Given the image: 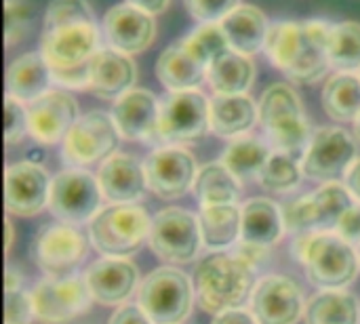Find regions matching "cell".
Instances as JSON below:
<instances>
[{
  "instance_id": "cell-1",
  "label": "cell",
  "mask_w": 360,
  "mask_h": 324,
  "mask_svg": "<svg viewBox=\"0 0 360 324\" xmlns=\"http://www.w3.org/2000/svg\"><path fill=\"white\" fill-rule=\"evenodd\" d=\"M40 51L51 72H68L91 63L99 51V30L89 0L49 2Z\"/></svg>"
},
{
  "instance_id": "cell-2",
  "label": "cell",
  "mask_w": 360,
  "mask_h": 324,
  "mask_svg": "<svg viewBox=\"0 0 360 324\" xmlns=\"http://www.w3.org/2000/svg\"><path fill=\"white\" fill-rule=\"evenodd\" d=\"M333 23L323 19L276 21L268 30L266 55L293 82L312 84L331 67L329 36Z\"/></svg>"
},
{
  "instance_id": "cell-3",
  "label": "cell",
  "mask_w": 360,
  "mask_h": 324,
  "mask_svg": "<svg viewBox=\"0 0 360 324\" xmlns=\"http://www.w3.org/2000/svg\"><path fill=\"white\" fill-rule=\"evenodd\" d=\"M255 270L230 253H213L196 266L194 293L209 314L243 308L255 291Z\"/></svg>"
},
{
  "instance_id": "cell-4",
  "label": "cell",
  "mask_w": 360,
  "mask_h": 324,
  "mask_svg": "<svg viewBox=\"0 0 360 324\" xmlns=\"http://www.w3.org/2000/svg\"><path fill=\"white\" fill-rule=\"evenodd\" d=\"M295 255L321 291H340L354 283L360 270L359 251L333 232H306L295 240Z\"/></svg>"
},
{
  "instance_id": "cell-5",
  "label": "cell",
  "mask_w": 360,
  "mask_h": 324,
  "mask_svg": "<svg viewBox=\"0 0 360 324\" xmlns=\"http://www.w3.org/2000/svg\"><path fill=\"white\" fill-rule=\"evenodd\" d=\"M257 108L259 122L276 152H285L293 158L306 154L314 133H310L304 103L293 86L285 82L268 86Z\"/></svg>"
},
{
  "instance_id": "cell-6",
  "label": "cell",
  "mask_w": 360,
  "mask_h": 324,
  "mask_svg": "<svg viewBox=\"0 0 360 324\" xmlns=\"http://www.w3.org/2000/svg\"><path fill=\"white\" fill-rule=\"evenodd\" d=\"M152 219L139 205H110L89 228V240L103 257H129L150 240Z\"/></svg>"
},
{
  "instance_id": "cell-7",
  "label": "cell",
  "mask_w": 360,
  "mask_h": 324,
  "mask_svg": "<svg viewBox=\"0 0 360 324\" xmlns=\"http://www.w3.org/2000/svg\"><path fill=\"white\" fill-rule=\"evenodd\" d=\"M194 295V285L181 270L162 266L143 278L137 304L154 324H181L192 312Z\"/></svg>"
},
{
  "instance_id": "cell-8",
  "label": "cell",
  "mask_w": 360,
  "mask_h": 324,
  "mask_svg": "<svg viewBox=\"0 0 360 324\" xmlns=\"http://www.w3.org/2000/svg\"><path fill=\"white\" fill-rule=\"evenodd\" d=\"M354 207L350 190L338 181L323 183L312 194L283 207L287 232H331Z\"/></svg>"
},
{
  "instance_id": "cell-9",
  "label": "cell",
  "mask_w": 360,
  "mask_h": 324,
  "mask_svg": "<svg viewBox=\"0 0 360 324\" xmlns=\"http://www.w3.org/2000/svg\"><path fill=\"white\" fill-rule=\"evenodd\" d=\"M152 253L169 264H190L198 257L202 232L198 217L186 209L169 207L152 219L150 240Z\"/></svg>"
},
{
  "instance_id": "cell-10",
  "label": "cell",
  "mask_w": 360,
  "mask_h": 324,
  "mask_svg": "<svg viewBox=\"0 0 360 324\" xmlns=\"http://www.w3.org/2000/svg\"><path fill=\"white\" fill-rule=\"evenodd\" d=\"M101 196L95 175L82 169H65L53 177L49 209L61 223L80 226L93 221L101 211Z\"/></svg>"
},
{
  "instance_id": "cell-11",
  "label": "cell",
  "mask_w": 360,
  "mask_h": 324,
  "mask_svg": "<svg viewBox=\"0 0 360 324\" xmlns=\"http://www.w3.org/2000/svg\"><path fill=\"white\" fill-rule=\"evenodd\" d=\"M86 238L70 223L42 226L30 247V255L46 278H70L86 257Z\"/></svg>"
},
{
  "instance_id": "cell-12",
  "label": "cell",
  "mask_w": 360,
  "mask_h": 324,
  "mask_svg": "<svg viewBox=\"0 0 360 324\" xmlns=\"http://www.w3.org/2000/svg\"><path fill=\"white\" fill-rule=\"evenodd\" d=\"M118 139L120 133L116 129L112 114L93 110L80 116L76 124L70 129V133L61 141V156L74 169L101 162L116 154Z\"/></svg>"
},
{
  "instance_id": "cell-13",
  "label": "cell",
  "mask_w": 360,
  "mask_h": 324,
  "mask_svg": "<svg viewBox=\"0 0 360 324\" xmlns=\"http://www.w3.org/2000/svg\"><path fill=\"white\" fill-rule=\"evenodd\" d=\"M354 160L356 141L352 133L342 127H323L310 139L302 160V171L308 179L329 183L346 175Z\"/></svg>"
},
{
  "instance_id": "cell-14",
  "label": "cell",
  "mask_w": 360,
  "mask_h": 324,
  "mask_svg": "<svg viewBox=\"0 0 360 324\" xmlns=\"http://www.w3.org/2000/svg\"><path fill=\"white\" fill-rule=\"evenodd\" d=\"M34 318L42 324H68L91 308V293L84 278H44L30 293Z\"/></svg>"
},
{
  "instance_id": "cell-15",
  "label": "cell",
  "mask_w": 360,
  "mask_h": 324,
  "mask_svg": "<svg viewBox=\"0 0 360 324\" xmlns=\"http://www.w3.org/2000/svg\"><path fill=\"white\" fill-rule=\"evenodd\" d=\"M209 124V99L196 91L171 93L160 103L158 137L169 143H190L200 139Z\"/></svg>"
},
{
  "instance_id": "cell-16",
  "label": "cell",
  "mask_w": 360,
  "mask_h": 324,
  "mask_svg": "<svg viewBox=\"0 0 360 324\" xmlns=\"http://www.w3.org/2000/svg\"><path fill=\"white\" fill-rule=\"evenodd\" d=\"M148 190L162 200H173L194 190L196 158L181 145L156 148L143 162Z\"/></svg>"
},
{
  "instance_id": "cell-17",
  "label": "cell",
  "mask_w": 360,
  "mask_h": 324,
  "mask_svg": "<svg viewBox=\"0 0 360 324\" xmlns=\"http://www.w3.org/2000/svg\"><path fill=\"white\" fill-rule=\"evenodd\" d=\"M53 179L32 160H19L4 171V205L8 215L34 217L49 207Z\"/></svg>"
},
{
  "instance_id": "cell-18",
  "label": "cell",
  "mask_w": 360,
  "mask_h": 324,
  "mask_svg": "<svg viewBox=\"0 0 360 324\" xmlns=\"http://www.w3.org/2000/svg\"><path fill=\"white\" fill-rule=\"evenodd\" d=\"M251 312L259 324H297L306 316L302 289L283 274H270L255 285Z\"/></svg>"
},
{
  "instance_id": "cell-19",
  "label": "cell",
  "mask_w": 360,
  "mask_h": 324,
  "mask_svg": "<svg viewBox=\"0 0 360 324\" xmlns=\"http://www.w3.org/2000/svg\"><path fill=\"white\" fill-rule=\"evenodd\" d=\"M78 118V103L65 91L51 89L36 101L27 103L30 137L42 145L63 141Z\"/></svg>"
},
{
  "instance_id": "cell-20",
  "label": "cell",
  "mask_w": 360,
  "mask_h": 324,
  "mask_svg": "<svg viewBox=\"0 0 360 324\" xmlns=\"http://www.w3.org/2000/svg\"><path fill=\"white\" fill-rule=\"evenodd\" d=\"M101 30L108 46L133 55L146 51L152 44L156 36V21L154 15L133 6L131 2H120L103 15Z\"/></svg>"
},
{
  "instance_id": "cell-21",
  "label": "cell",
  "mask_w": 360,
  "mask_h": 324,
  "mask_svg": "<svg viewBox=\"0 0 360 324\" xmlns=\"http://www.w3.org/2000/svg\"><path fill=\"white\" fill-rule=\"evenodd\" d=\"M82 278L93 302L101 306H120L135 291L139 270L127 257H101L86 268Z\"/></svg>"
},
{
  "instance_id": "cell-22",
  "label": "cell",
  "mask_w": 360,
  "mask_h": 324,
  "mask_svg": "<svg viewBox=\"0 0 360 324\" xmlns=\"http://www.w3.org/2000/svg\"><path fill=\"white\" fill-rule=\"evenodd\" d=\"M112 118L120 137L129 141H150L158 137L160 103L148 89H131L114 101Z\"/></svg>"
},
{
  "instance_id": "cell-23",
  "label": "cell",
  "mask_w": 360,
  "mask_h": 324,
  "mask_svg": "<svg viewBox=\"0 0 360 324\" xmlns=\"http://www.w3.org/2000/svg\"><path fill=\"white\" fill-rule=\"evenodd\" d=\"M97 179L103 192V198L112 205H135L148 188L143 164L124 152H116L101 162Z\"/></svg>"
},
{
  "instance_id": "cell-24",
  "label": "cell",
  "mask_w": 360,
  "mask_h": 324,
  "mask_svg": "<svg viewBox=\"0 0 360 324\" xmlns=\"http://www.w3.org/2000/svg\"><path fill=\"white\" fill-rule=\"evenodd\" d=\"M137 67L131 55L120 53L112 46H99L91 59L89 91L101 99H120L124 93L135 89Z\"/></svg>"
},
{
  "instance_id": "cell-25",
  "label": "cell",
  "mask_w": 360,
  "mask_h": 324,
  "mask_svg": "<svg viewBox=\"0 0 360 324\" xmlns=\"http://www.w3.org/2000/svg\"><path fill=\"white\" fill-rule=\"evenodd\" d=\"M51 82V65L46 63L42 51L23 53L6 67V95L21 103H32L49 93Z\"/></svg>"
},
{
  "instance_id": "cell-26",
  "label": "cell",
  "mask_w": 360,
  "mask_h": 324,
  "mask_svg": "<svg viewBox=\"0 0 360 324\" xmlns=\"http://www.w3.org/2000/svg\"><path fill=\"white\" fill-rule=\"evenodd\" d=\"M219 25L224 27L230 48L243 55H253L266 46L268 38V17L262 8L253 4H238L230 15H226Z\"/></svg>"
},
{
  "instance_id": "cell-27",
  "label": "cell",
  "mask_w": 360,
  "mask_h": 324,
  "mask_svg": "<svg viewBox=\"0 0 360 324\" xmlns=\"http://www.w3.org/2000/svg\"><path fill=\"white\" fill-rule=\"evenodd\" d=\"M259 120V108L249 95H215L209 99V124L219 137H240Z\"/></svg>"
},
{
  "instance_id": "cell-28",
  "label": "cell",
  "mask_w": 360,
  "mask_h": 324,
  "mask_svg": "<svg viewBox=\"0 0 360 324\" xmlns=\"http://www.w3.org/2000/svg\"><path fill=\"white\" fill-rule=\"evenodd\" d=\"M156 76L171 93L196 91L202 80H207V67L196 61L179 40L160 53L156 61Z\"/></svg>"
},
{
  "instance_id": "cell-29",
  "label": "cell",
  "mask_w": 360,
  "mask_h": 324,
  "mask_svg": "<svg viewBox=\"0 0 360 324\" xmlns=\"http://www.w3.org/2000/svg\"><path fill=\"white\" fill-rule=\"evenodd\" d=\"M243 232L240 242L270 249L285 234L283 209L270 198H253L243 207Z\"/></svg>"
},
{
  "instance_id": "cell-30",
  "label": "cell",
  "mask_w": 360,
  "mask_h": 324,
  "mask_svg": "<svg viewBox=\"0 0 360 324\" xmlns=\"http://www.w3.org/2000/svg\"><path fill=\"white\" fill-rule=\"evenodd\" d=\"M198 223H200V232H202V245L209 251L221 253L224 249H228L236 240H240L243 209L238 205L200 207Z\"/></svg>"
},
{
  "instance_id": "cell-31",
  "label": "cell",
  "mask_w": 360,
  "mask_h": 324,
  "mask_svg": "<svg viewBox=\"0 0 360 324\" xmlns=\"http://www.w3.org/2000/svg\"><path fill=\"white\" fill-rule=\"evenodd\" d=\"M253 78L255 67L251 59L232 48L207 67V80L215 95H247Z\"/></svg>"
},
{
  "instance_id": "cell-32",
  "label": "cell",
  "mask_w": 360,
  "mask_h": 324,
  "mask_svg": "<svg viewBox=\"0 0 360 324\" xmlns=\"http://www.w3.org/2000/svg\"><path fill=\"white\" fill-rule=\"evenodd\" d=\"M323 108L338 122H354L360 114V76L356 72L333 74L323 89Z\"/></svg>"
},
{
  "instance_id": "cell-33",
  "label": "cell",
  "mask_w": 360,
  "mask_h": 324,
  "mask_svg": "<svg viewBox=\"0 0 360 324\" xmlns=\"http://www.w3.org/2000/svg\"><path fill=\"white\" fill-rule=\"evenodd\" d=\"M306 324H360V308L348 291H321L306 306Z\"/></svg>"
},
{
  "instance_id": "cell-34",
  "label": "cell",
  "mask_w": 360,
  "mask_h": 324,
  "mask_svg": "<svg viewBox=\"0 0 360 324\" xmlns=\"http://www.w3.org/2000/svg\"><path fill=\"white\" fill-rule=\"evenodd\" d=\"M194 194L200 207L211 205H236L240 196L238 179L228 171V167L219 162L205 164L194 181Z\"/></svg>"
},
{
  "instance_id": "cell-35",
  "label": "cell",
  "mask_w": 360,
  "mask_h": 324,
  "mask_svg": "<svg viewBox=\"0 0 360 324\" xmlns=\"http://www.w3.org/2000/svg\"><path fill=\"white\" fill-rule=\"evenodd\" d=\"M270 154L272 152H270L268 143H264L262 139L251 137V135H240L230 141V145L226 148V152L221 156V162L228 167V171L238 181L240 179L245 181V179L259 177Z\"/></svg>"
},
{
  "instance_id": "cell-36",
  "label": "cell",
  "mask_w": 360,
  "mask_h": 324,
  "mask_svg": "<svg viewBox=\"0 0 360 324\" xmlns=\"http://www.w3.org/2000/svg\"><path fill=\"white\" fill-rule=\"evenodd\" d=\"M329 61L340 72L360 70V23H333L329 36Z\"/></svg>"
},
{
  "instance_id": "cell-37",
  "label": "cell",
  "mask_w": 360,
  "mask_h": 324,
  "mask_svg": "<svg viewBox=\"0 0 360 324\" xmlns=\"http://www.w3.org/2000/svg\"><path fill=\"white\" fill-rule=\"evenodd\" d=\"M304 177L302 164H297V158L285 154V152H272L266 160L257 181L266 192L274 194H289L293 192Z\"/></svg>"
},
{
  "instance_id": "cell-38",
  "label": "cell",
  "mask_w": 360,
  "mask_h": 324,
  "mask_svg": "<svg viewBox=\"0 0 360 324\" xmlns=\"http://www.w3.org/2000/svg\"><path fill=\"white\" fill-rule=\"evenodd\" d=\"M181 44L205 67H209L217 57L230 51L228 36L219 23H200L186 38H181Z\"/></svg>"
},
{
  "instance_id": "cell-39",
  "label": "cell",
  "mask_w": 360,
  "mask_h": 324,
  "mask_svg": "<svg viewBox=\"0 0 360 324\" xmlns=\"http://www.w3.org/2000/svg\"><path fill=\"white\" fill-rule=\"evenodd\" d=\"M30 135L27 122V105L6 95L4 99V141L6 145L21 143V139Z\"/></svg>"
},
{
  "instance_id": "cell-40",
  "label": "cell",
  "mask_w": 360,
  "mask_h": 324,
  "mask_svg": "<svg viewBox=\"0 0 360 324\" xmlns=\"http://www.w3.org/2000/svg\"><path fill=\"white\" fill-rule=\"evenodd\" d=\"M30 25V6L23 0H6L4 2V40L6 46L17 44Z\"/></svg>"
},
{
  "instance_id": "cell-41",
  "label": "cell",
  "mask_w": 360,
  "mask_h": 324,
  "mask_svg": "<svg viewBox=\"0 0 360 324\" xmlns=\"http://www.w3.org/2000/svg\"><path fill=\"white\" fill-rule=\"evenodd\" d=\"M184 6L200 23H219L238 6V0H184Z\"/></svg>"
},
{
  "instance_id": "cell-42",
  "label": "cell",
  "mask_w": 360,
  "mask_h": 324,
  "mask_svg": "<svg viewBox=\"0 0 360 324\" xmlns=\"http://www.w3.org/2000/svg\"><path fill=\"white\" fill-rule=\"evenodd\" d=\"M34 318L32 295L25 291L4 293V324H30Z\"/></svg>"
},
{
  "instance_id": "cell-43",
  "label": "cell",
  "mask_w": 360,
  "mask_h": 324,
  "mask_svg": "<svg viewBox=\"0 0 360 324\" xmlns=\"http://www.w3.org/2000/svg\"><path fill=\"white\" fill-rule=\"evenodd\" d=\"M335 234L350 245H360V205L354 202V207L342 217L335 228Z\"/></svg>"
},
{
  "instance_id": "cell-44",
  "label": "cell",
  "mask_w": 360,
  "mask_h": 324,
  "mask_svg": "<svg viewBox=\"0 0 360 324\" xmlns=\"http://www.w3.org/2000/svg\"><path fill=\"white\" fill-rule=\"evenodd\" d=\"M110 324H154L150 316L139 308V304H124L112 314Z\"/></svg>"
},
{
  "instance_id": "cell-45",
  "label": "cell",
  "mask_w": 360,
  "mask_h": 324,
  "mask_svg": "<svg viewBox=\"0 0 360 324\" xmlns=\"http://www.w3.org/2000/svg\"><path fill=\"white\" fill-rule=\"evenodd\" d=\"M211 324H259L255 320L253 312H247L243 308H234V310H226L213 316Z\"/></svg>"
},
{
  "instance_id": "cell-46",
  "label": "cell",
  "mask_w": 360,
  "mask_h": 324,
  "mask_svg": "<svg viewBox=\"0 0 360 324\" xmlns=\"http://www.w3.org/2000/svg\"><path fill=\"white\" fill-rule=\"evenodd\" d=\"M266 247H257V245H249V242H240V247L236 249V257H240L245 264H249L253 270L262 264V259H266Z\"/></svg>"
},
{
  "instance_id": "cell-47",
  "label": "cell",
  "mask_w": 360,
  "mask_h": 324,
  "mask_svg": "<svg viewBox=\"0 0 360 324\" xmlns=\"http://www.w3.org/2000/svg\"><path fill=\"white\" fill-rule=\"evenodd\" d=\"M346 188L350 190V194L354 196V200L360 202V158L352 162V167L346 173Z\"/></svg>"
},
{
  "instance_id": "cell-48",
  "label": "cell",
  "mask_w": 360,
  "mask_h": 324,
  "mask_svg": "<svg viewBox=\"0 0 360 324\" xmlns=\"http://www.w3.org/2000/svg\"><path fill=\"white\" fill-rule=\"evenodd\" d=\"M127 2H131L133 6H137V8H141V11L150 13V15H160V13L167 11L171 0H127Z\"/></svg>"
},
{
  "instance_id": "cell-49",
  "label": "cell",
  "mask_w": 360,
  "mask_h": 324,
  "mask_svg": "<svg viewBox=\"0 0 360 324\" xmlns=\"http://www.w3.org/2000/svg\"><path fill=\"white\" fill-rule=\"evenodd\" d=\"M21 272L15 268V266H6L4 270V293H15V291H21Z\"/></svg>"
},
{
  "instance_id": "cell-50",
  "label": "cell",
  "mask_w": 360,
  "mask_h": 324,
  "mask_svg": "<svg viewBox=\"0 0 360 324\" xmlns=\"http://www.w3.org/2000/svg\"><path fill=\"white\" fill-rule=\"evenodd\" d=\"M4 226H6V253H11V249H13V245H15V228H13V221H11V217H6V221H4Z\"/></svg>"
},
{
  "instance_id": "cell-51",
  "label": "cell",
  "mask_w": 360,
  "mask_h": 324,
  "mask_svg": "<svg viewBox=\"0 0 360 324\" xmlns=\"http://www.w3.org/2000/svg\"><path fill=\"white\" fill-rule=\"evenodd\" d=\"M354 133H356V137L360 139V114H359V118L354 120Z\"/></svg>"
},
{
  "instance_id": "cell-52",
  "label": "cell",
  "mask_w": 360,
  "mask_h": 324,
  "mask_svg": "<svg viewBox=\"0 0 360 324\" xmlns=\"http://www.w3.org/2000/svg\"><path fill=\"white\" fill-rule=\"evenodd\" d=\"M359 259H360V245H359Z\"/></svg>"
},
{
  "instance_id": "cell-53",
  "label": "cell",
  "mask_w": 360,
  "mask_h": 324,
  "mask_svg": "<svg viewBox=\"0 0 360 324\" xmlns=\"http://www.w3.org/2000/svg\"><path fill=\"white\" fill-rule=\"evenodd\" d=\"M359 76H360V70H359Z\"/></svg>"
}]
</instances>
